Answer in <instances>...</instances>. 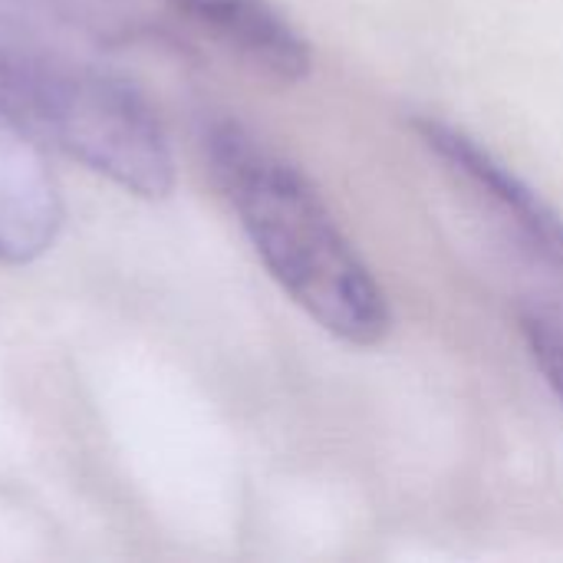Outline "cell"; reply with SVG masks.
Masks as SVG:
<instances>
[{"instance_id":"obj_5","label":"cell","mask_w":563,"mask_h":563,"mask_svg":"<svg viewBox=\"0 0 563 563\" xmlns=\"http://www.w3.org/2000/svg\"><path fill=\"white\" fill-rule=\"evenodd\" d=\"M238 59L277 82H303L313 66L303 33L267 0H165Z\"/></svg>"},{"instance_id":"obj_6","label":"cell","mask_w":563,"mask_h":563,"mask_svg":"<svg viewBox=\"0 0 563 563\" xmlns=\"http://www.w3.org/2000/svg\"><path fill=\"white\" fill-rule=\"evenodd\" d=\"M521 333L528 340V350L538 363V369L544 373L548 386L558 393V399L563 402V330L558 323L525 313L521 317Z\"/></svg>"},{"instance_id":"obj_1","label":"cell","mask_w":563,"mask_h":563,"mask_svg":"<svg viewBox=\"0 0 563 563\" xmlns=\"http://www.w3.org/2000/svg\"><path fill=\"white\" fill-rule=\"evenodd\" d=\"M208 172L280 290L346 346H379L393 330L386 290L340 231L317 185L234 119L205 132Z\"/></svg>"},{"instance_id":"obj_2","label":"cell","mask_w":563,"mask_h":563,"mask_svg":"<svg viewBox=\"0 0 563 563\" xmlns=\"http://www.w3.org/2000/svg\"><path fill=\"white\" fill-rule=\"evenodd\" d=\"M0 99L46 142L135 198H168L175 155L148 99L89 63L0 49Z\"/></svg>"},{"instance_id":"obj_3","label":"cell","mask_w":563,"mask_h":563,"mask_svg":"<svg viewBox=\"0 0 563 563\" xmlns=\"http://www.w3.org/2000/svg\"><path fill=\"white\" fill-rule=\"evenodd\" d=\"M422 145L445 165V172L472 191V198L492 214V224L548 277L563 284V218L508 165L482 148L468 132L435 119H412Z\"/></svg>"},{"instance_id":"obj_4","label":"cell","mask_w":563,"mask_h":563,"mask_svg":"<svg viewBox=\"0 0 563 563\" xmlns=\"http://www.w3.org/2000/svg\"><path fill=\"white\" fill-rule=\"evenodd\" d=\"M63 228V195L40 135L0 99V261L43 257Z\"/></svg>"}]
</instances>
